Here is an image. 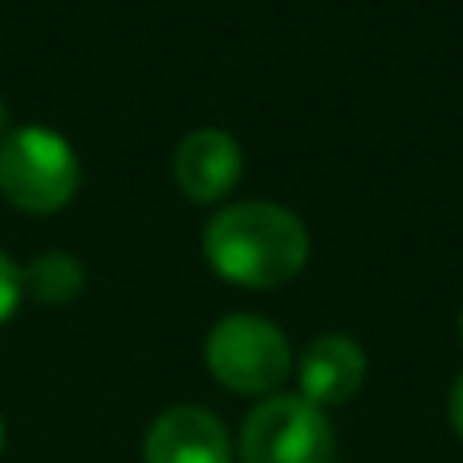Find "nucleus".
<instances>
[{
    "mask_svg": "<svg viewBox=\"0 0 463 463\" xmlns=\"http://www.w3.org/2000/svg\"><path fill=\"white\" fill-rule=\"evenodd\" d=\"M212 269L232 285L277 288L309 260V232L280 203H232L203 232Z\"/></svg>",
    "mask_w": 463,
    "mask_h": 463,
    "instance_id": "obj_1",
    "label": "nucleus"
},
{
    "mask_svg": "<svg viewBox=\"0 0 463 463\" xmlns=\"http://www.w3.org/2000/svg\"><path fill=\"white\" fill-rule=\"evenodd\" d=\"M78 155L45 127H21L0 143V192L13 208L49 216L78 192Z\"/></svg>",
    "mask_w": 463,
    "mask_h": 463,
    "instance_id": "obj_2",
    "label": "nucleus"
},
{
    "mask_svg": "<svg viewBox=\"0 0 463 463\" xmlns=\"http://www.w3.org/2000/svg\"><path fill=\"white\" fill-rule=\"evenodd\" d=\"M203 358L216 383L236 394H269L272 386L285 383L293 366L285 334L252 313H232L216 321L203 345Z\"/></svg>",
    "mask_w": 463,
    "mask_h": 463,
    "instance_id": "obj_3",
    "label": "nucleus"
},
{
    "mask_svg": "<svg viewBox=\"0 0 463 463\" xmlns=\"http://www.w3.org/2000/svg\"><path fill=\"white\" fill-rule=\"evenodd\" d=\"M337 443L326 411L301 394H272L240 431V463H334Z\"/></svg>",
    "mask_w": 463,
    "mask_h": 463,
    "instance_id": "obj_4",
    "label": "nucleus"
},
{
    "mask_svg": "<svg viewBox=\"0 0 463 463\" xmlns=\"http://www.w3.org/2000/svg\"><path fill=\"white\" fill-rule=\"evenodd\" d=\"M143 463H232V439L212 411L171 407L146 431Z\"/></svg>",
    "mask_w": 463,
    "mask_h": 463,
    "instance_id": "obj_5",
    "label": "nucleus"
},
{
    "mask_svg": "<svg viewBox=\"0 0 463 463\" xmlns=\"http://www.w3.org/2000/svg\"><path fill=\"white\" fill-rule=\"evenodd\" d=\"M240 171H244V155H240V143L228 130H216V127L192 130L175 146V184L195 203L224 200L236 187Z\"/></svg>",
    "mask_w": 463,
    "mask_h": 463,
    "instance_id": "obj_6",
    "label": "nucleus"
},
{
    "mask_svg": "<svg viewBox=\"0 0 463 463\" xmlns=\"http://www.w3.org/2000/svg\"><path fill=\"white\" fill-rule=\"evenodd\" d=\"M297 383H301V399L313 407H342L366 383V354L354 337L326 334L305 350Z\"/></svg>",
    "mask_w": 463,
    "mask_h": 463,
    "instance_id": "obj_7",
    "label": "nucleus"
},
{
    "mask_svg": "<svg viewBox=\"0 0 463 463\" xmlns=\"http://www.w3.org/2000/svg\"><path fill=\"white\" fill-rule=\"evenodd\" d=\"M21 280L45 305H65L86 288V272L70 252H41L29 269H21Z\"/></svg>",
    "mask_w": 463,
    "mask_h": 463,
    "instance_id": "obj_8",
    "label": "nucleus"
},
{
    "mask_svg": "<svg viewBox=\"0 0 463 463\" xmlns=\"http://www.w3.org/2000/svg\"><path fill=\"white\" fill-rule=\"evenodd\" d=\"M21 297H24L21 269H16V264L8 260L5 252H0V326H5V321L16 313V305H21Z\"/></svg>",
    "mask_w": 463,
    "mask_h": 463,
    "instance_id": "obj_9",
    "label": "nucleus"
},
{
    "mask_svg": "<svg viewBox=\"0 0 463 463\" xmlns=\"http://www.w3.org/2000/svg\"><path fill=\"white\" fill-rule=\"evenodd\" d=\"M448 411H451V427H456V435L463 439V374L456 378V386H451V402H448Z\"/></svg>",
    "mask_w": 463,
    "mask_h": 463,
    "instance_id": "obj_10",
    "label": "nucleus"
},
{
    "mask_svg": "<svg viewBox=\"0 0 463 463\" xmlns=\"http://www.w3.org/2000/svg\"><path fill=\"white\" fill-rule=\"evenodd\" d=\"M5 127H8V106L0 102V135H5Z\"/></svg>",
    "mask_w": 463,
    "mask_h": 463,
    "instance_id": "obj_11",
    "label": "nucleus"
},
{
    "mask_svg": "<svg viewBox=\"0 0 463 463\" xmlns=\"http://www.w3.org/2000/svg\"><path fill=\"white\" fill-rule=\"evenodd\" d=\"M459 342H463V309H459Z\"/></svg>",
    "mask_w": 463,
    "mask_h": 463,
    "instance_id": "obj_12",
    "label": "nucleus"
},
{
    "mask_svg": "<svg viewBox=\"0 0 463 463\" xmlns=\"http://www.w3.org/2000/svg\"><path fill=\"white\" fill-rule=\"evenodd\" d=\"M0 448H5V423H0Z\"/></svg>",
    "mask_w": 463,
    "mask_h": 463,
    "instance_id": "obj_13",
    "label": "nucleus"
}]
</instances>
